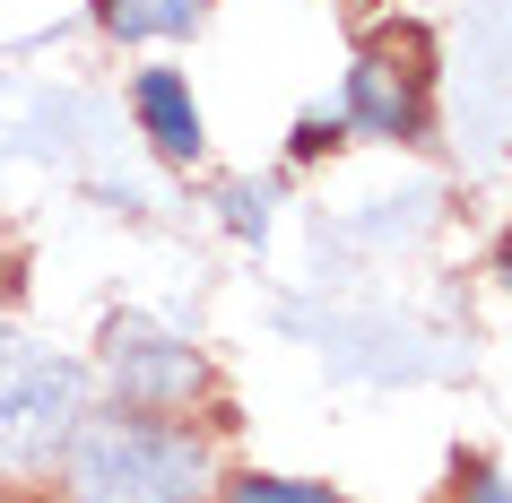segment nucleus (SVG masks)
I'll use <instances>...</instances> for the list:
<instances>
[{"label": "nucleus", "instance_id": "f257e3e1", "mask_svg": "<svg viewBox=\"0 0 512 503\" xmlns=\"http://www.w3.org/2000/svg\"><path fill=\"white\" fill-rule=\"evenodd\" d=\"M217 434L200 417H148L96 399L53 469L61 503H217Z\"/></svg>", "mask_w": 512, "mask_h": 503}, {"label": "nucleus", "instance_id": "f03ea898", "mask_svg": "<svg viewBox=\"0 0 512 503\" xmlns=\"http://www.w3.org/2000/svg\"><path fill=\"white\" fill-rule=\"evenodd\" d=\"M96 408V373L35 321L0 313V486H53L70 434Z\"/></svg>", "mask_w": 512, "mask_h": 503}, {"label": "nucleus", "instance_id": "7ed1b4c3", "mask_svg": "<svg viewBox=\"0 0 512 503\" xmlns=\"http://www.w3.org/2000/svg\"><path fill=\"white\" fill-rule=\"evenodd\" d=\"M87 373H96V399L148 408V417H191L209 399V347L191 330H174V321H157V313H113L96 330Z\"/></svg>", "mask_w": 512, "mask_h": 503}, {"label": "nucleus", "instance_id": "20e7f679", "mask_svg": "<svg viewBox=\"0 0 512 503\" xmlns=\"http://www.w3.org/2000/svg\"><path fill=\"white\" fill-rule=\"evenodd\" d=\"M339 122H348V139H391V148H417V139H426V122H434L426 44H417V35H374V44L348 61V79H339Z\"/></svg>", "mask_w": 512, "mask_h": 503}, {"label": "nucleus", "instance_id": "39448f33", "mask_svg": "<svg viewBox=\"0 0 512 503\" xmlns=\"http://www.w3.org/2000/svg\"><path fill=\"white\" fill-rule=\"evenodd\" d=\"M131 122H139V139H148L157 157H174V165L209 157V113H200V96H191L183 70H131Z\"/></svg>", "mask_w": 512, "mask_h": 503}, {"label": "nucleus", "instance_id": "423d86ee", "mask_svg": "<svg viewBox=\"0 0 512 503\" xmlns=\"http://www.w3.org/2000/svg\"><path fill=\"white\" fill-rule=\"evenodd\" d=\"M113 44H191L217 18V0H96Z\"/></svg>", "mask_w": 512, "mask_h": 503}, {"label": "nucleus", "instance_id": "0eeeda50", "mask_svg": "<svg viewBox=\"0 0 512 503\" xmlns=\"http://www.w3.org/2000/svg\"><path fill=\"white\" fill-rule=\"evenodd\" d=\"M217 503H339V486H313V477H217Z\"/></svg>", "mask_w": 512, "mask_h": 503}, {"label": "nucleus", "instance_id": "6e6552de", "mask_svg": "<svg viewBox=\"0 0 512 503\" xmlns=\"http://www.w3.org/2000/svg\"><path fill=\"white\" fill-rule=\"evenodd\" d=\"M452 503H512V477L495 469V460H460V486Z\"/></svg>", "mask_w": 512, "mask_h": 503}, {"label": "nucleus", "instance_id": "1a4fd4ad", "mask_svg": "<svg viewBox=\"0 0 512 503\" xmlns=\"http://www.w3.org/2000/svg\"><path fill=\"white\" fill-rule=\"evenodd\" d=\"M0 503H18V495H0Z\"/></svg>", "mask_w": 512, "mask_h": 503}]
</instances>
